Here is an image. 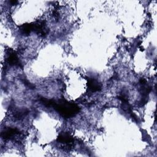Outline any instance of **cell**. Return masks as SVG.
<instances>
[{
	"instance_id": "cell-1",
	"label": "cell",
	"mask_w": 157,
	"mask_h": 157,
	"mask_svg": "<svg viewBox=\"0 0 157 157\" xmlns=\"http://www.w3.org/2000/svg\"><path fill=\"white\" fill-rule=\"evenodd\" d=\"M42 102L47 107H53V109L65 118L74 116L79 110V107L76 104L70 103L64 100L56 102L53 100H48L43 98Z\"/></svg>"
},
{
	"instance_id": "cell-2",
	"label": "cell",
	"mask_w": 157,
	"mask_h": 157,
	"mask_svg": "<svg viewBox=\"0 0 157 157\" xmlns=\"http://www.w3.org/2000/svg\"><path fill=\"white\" fill-rule=\"evenodd\" d=\"M58 142L63 145L64 147L67 149L72 148L74 145V139L72 137L70 136V134L65 132L62 133L59 136Z\"/></svg>"
},
{
	"instance_id": "cell-3",
	"label": "cell",
	"mask_w": 157,
	"mask_h": 157,
	"mask_svg": "<svg viewBox=\"0 0 157 157\" xmlns=\"http://www.w3.org/2000/svg\"><path fill=\"white\" fill-rule=\"evenodd\" d=\"M20 131L17 128H8L4 129V131L1 133V137L5 140L12 139L14 137L20 134Z\"/></svg>"
},
{
	"instance_id": "cell-4",
	"label": "cell",
	"mask_w": 157,
	"mask_h": 157,
	"mask_svg": "<svg viewBox=\"0 0 157 157\" xmlns=\"http://www.w3.org/2000/svg\"><path fill=\"white\" fill-rule=\"evenodd\" d=\"M7 62L10 66H20V62L18 59L17 55L15 53V52L12 50H10L8 53V56L7 58Z\"/></svg>"
},
{
	"instance_id": "cell-5",
	"label": "cell",
	"mask_w": 157,
	"mask_h": 157,
	"mask_svg": "<svg viewBox=\"0 0 157 157\" xmlns=\"http://www.w3.org/2000/svg\"><path fill=\"white\" fill-rule=\"evenodd\" d=\"M88 88L90 90H91L93 92L98 91L101 90V85L98 83V82L92 78H89L88 82Z\"/></svg>"
}]
</instances>
